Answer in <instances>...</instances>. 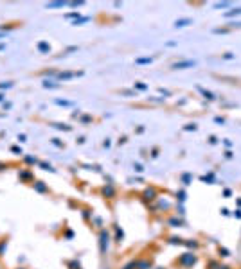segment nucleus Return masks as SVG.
<instances>
[{"instance_id": "nucleus-1", "label": "nucleus", "mask_w": 241, "mask_h": 269, "mask_svg": "<svg viewBox=\"0 0 241 269\" xmlns=\"http://www.w3.org/2000/svg\"><path fill=\"white\" fill-rule=\"evenodd\" d=\"M178 264H180V265H184V267H193V265L196 264V255H194V253H191V251H185L184 255H180Z\"/></svg>"}, {"instance_id": "nucleus-2", "label": "nucleus", "mask_w": 241, "mask_h": 269, "mask_svg": "<svg viewBox=\"0 0 241 269\" xmlns=\"http://www.w3.org/2000/svg\"><path fill=\"white\" fill-rule=\"evenodd\" d=\"M196 66V61H191V59H184V61H177L171 65L173 70H185V68H193Z\"/></svg>"}, {"instance_id": "nucleus-3", "label": "nucleus", "mask_w": 241, "mask_h": 269, "mask_svg": "<svg viewBox=\"0 0 241 269\" xmlns=\"http://www.w3.org/2000/svg\"><path fill=\"white\" fill-rule=\"evenodd\" d=\"M108 242H110V235L103 230L101 235H99V250H101V255H104V253L108 251Z\"/></svg>"}, {"instance_id": "nucleus-4", "label": "nucleus", "mask_w": 241, "mask_h": 269, "mask_svg": "<svg viewBox=\"0 0 241 269\" xmlns=\"http://www.w3.org/2000/svg\"><path fill=\"white\" fill-rule=\"evenodd\" d=\"M77 76H83V72H61V74H58V79H61V81H69V79L77 77Z\"/></svg>"}, {"instance_id": "nucleus-5", "label": "nucleus", "mask_w": 241, "mask_h": 269, "mask_svg": "<svg viewBox=\"0 0 241 269\" xmlns=\"http://www.w3.org/2000/svg\"><path fill=\"white\" fill-rule=\"evenodd\" d=\"M142 196H144V201H153V199H157V190L153 188V187H151V188H146Z\"/></svg>"}, {"instance_id": "nucleus-6", "label": "nucleus", "mask_w": 241, "mask_h": 269, "mask_svg": "<svg viewBox=\"0 0 241 269\" xmlns=\"http://www.w3.org/2000/svg\"><path fill=\"white\" fill-rule=\"evenodd\" d=\"M193 24V20L191 18H180V20H177V22H174V27H187V25H191Z\"/></svg>"}, {"instance_id": "nucleus-7", "label": "nucleus", "mask_w": 241, "mask_h": 269, "mask_svg": "<svg viewBox=\"0 0 241 269\" xmlns=\"http://www.w3.org/2000/svg\"><path fill=\"white\" fill-rule=\"evenodd\" d=\"M38 50H40L41 54H49V52H51V45H49L47 41H40V43H38Z\"/></svg>"}, {"instance_id": "nucleus-8", "label": "nucleus", "mask_w": 241, "mask_h": 269, "mask_svg": "<svg viewBox=\"0 0 241 269\" xmlns=\"http://www.w3.org/2000/svg\"><path fill=\"white\" fill-rule=\"evenodd\" d=\"M103 196H104V197H114V196H115L114 185H106V187L103 188Z\"/></svg>"}, {"instance_id": "nucleus-9", "label": "nucleus", "mask_w": 241, "mask_h": 269, "mask_svg": "<svg viewBox=\"0 0 241 269\" xmlns=\"http://www.w3.org/2000/svg\"><path fill=\"white\" fill-rule=\"evenodd\" d=\"M225 18H234V16H241V7H236V9H230V11H225L223 13Z\"/></svg>"}, {"instance_id": "nucleus-10", "label": "nucleus", "mask_w": 241, "mask_h": 269, "mask_svg": "<svg viewBox=\"0 0 241 269\" xmlns=\"http://www.w3.org/2000/svg\"><path fill=\"white\" fill-rule=\"evenodd\" d=\"M200 92H202V95L207 99V101H216V95L212 94V92H209V90H205V88H198Z\"/></svg>"}, {"instance_id": "nucleus-11", "label": "nucleus", "mask_w": 241, "mask_h": 269, "mask_svg": "<svg viewBox=\"0 0 241 269\" xmlns=\"http://www.w3.org/2000/svg\"><path fill=\"white\" fill-rule=\"evenodd\" d=\"M137 269H151V260H140V262H137Z\"/></svg>"}, {"instance_id": "nucleus-12", "label": "nucleus", "mask_w": 241, "mask_h": 269, "mask_svg": "<svg viewBox=\"0 0 241 269\" xmlns=\"http://www.w3.org/2000/svg\"><path fill=\"white\" fill-rule=\"evenodd\" d=\"M63 6H67V2H51V4H47L45 7H47V9H58V7H63Z\"/></svg>"}, {"instance_id": "nucleus-13", "label": "nucleus", "mask_w": 241, "mask_h": 269, "mask_svg": "<svg viewBox=\"0 0 241 269\" xmlns=\"http://www.w3.org/2000/svg\"><path fill=\"white\" fill-rule=\"evenodd\" d=\"M34 190L36 192H47V187L43 185V181H36L34 183Z\"/></svg>"}, {"instance_id": "nucleus-14", "label": "nucleus", "mask_w": 241, "mask_h": 269, "mask_svg": "<svg viewBox=\"0 0 241 269\" xmlns=\"http://www.w3.org/2000/svg\"><path fill=\"white\" fill-rule=\"evenodd\" d=\"M151 61H153V58H137V59H135L137 65H149Z\"/></svg>"}, {"instance_id": "nucleus-15", "label": "nucleus", "mask_w": 241, "mask_h": 269, "mask_svg": "<svg viewBox=\"0 0 241 269\" xmlns=\"http://www.w3.org/2000/svg\"><path fill=\"white\" fill-rule=\"evenodd\" d=\"M88 20H90L88 16H79L77 20H74V22H72V25H81V24H85V22H88Z\"/></svg>"}, {"instance_id": "nucleus-16", "label": "nucleus", "mask_w": 241, "mask_h": 269, "mask_svg": "<svg viewBox=\"0 0 241 269\" xmlns=\"http://www.w3.org/2000/svg\"><path fill=\"white\" fill-rule=\"evenodd\" d=\"M229 6H230V2H216L212 7H214V9H225V7H229Z\"/></svg>"}, {"instance_id": "nucleus-17", "label": "nucleus", "mask_w": 241, "mask_h": 269, "mask_svg": "<svg viewBox=\"0 0 241 269\" xmlns=\"http://www.w3.org/2000/svg\"><path fill=\"white\" fill-rule=\"evenodd\" d=\"M169 224L171 226H182V219H177V217H173V219H169Z\"/></svg>"}, {"instance_id": "nucleus-18", "label": "nucleus", "mask_w": 241, "mask_h": 269, "mask_svg": "<svg viewBox=\"0 0 241 269\" xmlns=\"http://www.w3.org/2000/svg\"><path fill=\"white\" fill-rule=\"evenodd\" d=\"M184 244L187 246V248H193V250H196V248H198V246H200V244L196 242V240H185Z\"/></svg>"}, {"instance_id": "nucleus-19", "label": "nucleus", "mask_w": 241, "mask_h": 269, "mask_svg": "<svg viewBox=\"0 0 241 269\" xmlns=\"http://www.w3.org/2000/svg\"><path fill=\"white\" fill-rule=\"evenodd\" d=\"M59 84H56L54 81H43V88H58Z\"/></svg>"}, {"instance_id": "nucleus-20", "label": "nucleus", "mask_w": 241, "mask_h": 269, "mask_svg": "<svg viewBox=\"0 0 241 269\" xmlns=\"http://www.w3.org/2000/svg\"><path fill=\"white\" fill-rule=\"evenodd\" d=\"M52 126H54L56 129H63V131H70V129H72V127L67 126V124H52Z\"/></svg>"}, {"instance_id": "nucleus-21", "label": "nucleus", "mask_w": 241, "mask_h": 269, "mask_svg": "<svg viewBox=\"0 0 241 269\" xmlns=\"http://www.w3.org/2000/svg\"><path fill=\"white\" fill-rule=\"evenodd\" d=\"M122 269H137V260H131V262H128Z\"/></svg>"}, {"instance_id": "nucleus-22", "label": "nucleus", "mask_w": 241, "mask_h": 269, "mask_svg": "<svg viewBox=\"0 0 241 269\" xmlns=\"http://www.w3.org/2000/svg\"><path fill=\"white\" fill-rule=\"evenodd\" d=\"M182 181H184L185 185H189V183L193 181V176H191V174H184V176H182Z\"/></svg>"}, {"instance_id": "nucleus-23", "label": "nucleus", "mask_w": 241, "mask_h": 269, "mask_svg": "<svg viewBox=\"0 0 241 269\" xmlns=\"http://www.w3.org/2000/svg\"><path fill=\"white\" fill-rule=\"evenodd\" d=\"M169 242H171V244H184V239H180V237H171Z\"/></svg>"}, {"instance_id": "nucleus-24", "label": "nucleus", "mask_w": 241, "mask_h": 269, "mask_svg": "<svg viewBox=\"0 0 241 269\" xmlns=\"http://www.w3.org/2000/svg\"><path fill=\"white\" fill-rule=\"evenodd\" d=\"M115 230H117V235H115V240H117V242H121V240H122V237H124V233H122V230H119L117 226H115Z\"/></svg>"}, {"instance_id": "nucleus-25", "label": "nucleus", "mask_w": 241, "mask_h": 269, "mask_svg": "<svg viewBox=\"0 0 241 269\" xmlns=\"http://www.w3.org/2000/svg\"><path fill=\"white\" fill-rule=\"evenodd\" d=\"M56 104H59V106H72L70 101H61V99H56Z\"/></svg>"}, {"instance_id": "nucleus-26", "label": "nucleus", "mask_w": 241, "mask_h": 269, "mask_svg": "<svg viewBox=\"0 0 241 269\" xmlns=\"http://www.w3.org/2000/svg\"><path fill=\"white\" fill-rule=\"evenodd\" d=\"M135 88L140 90V92H144V90H148V84H144V83H135Z\"/></svg>"}, {"instance_id": "nucleus-27", "label": "nucleus", "mask_w": 241, "mask_h": 269, "mask_svg": "<svg viewBox=\"0 0 241 269\" xmlns=\"http://www.w3.org/2000/svg\"><path fill=\"white\" fill-rule=\"evenodd\" d=\"M202 181H207V183H212L214 181V174H209V176H203Z\"/></svg>"}, {"instance_id": "nucleus-28", "label": "nucleus", "mask_w": 241, "mask_h": 269, "mask_svg": "<svg viewBox=\"0 0 241 269\" xmlns=\"http://www.w3.org/2000/svg\"><path fill=\"white\" fill-rule=\"evenodd\" d=\"M65 18H79V11H74V13H69V14H65Z\"/></svg>"}, {"instance_id": "nucleus-29", "label": "nucleus", "mask_w": 241, "mask_h": 269, "mask_svg": "<svg viewBox=\"0 0 241 269\" xmlns=\"http://www.w3.org/2000/svg\"><path fill=\"white\" fill-rule=\"evenodd\" d=\"M13 86V83L11 81H7V83H0V90H6V88H11Z\"/></svg>"}, {"instance_id": "nucleus-30", "label": "nucleus", "mask_w": 241, "mask_h": 269, "mask_svg": "<svg viewBox=\"0 0 241 269\" xmlns=\"http://www.w3.org/2000/svg\"><path fill=\"white\" fill-rule=\"evenodd\" d=\"M184 131H196V124H187L184 127Z\"/></svg>"}, {"instance_id": "nucleus-31", "label": "nucleus", "mask_w": 241, "mask_h": 269, "mask_svg": "<svg viewBox=\"0 0 241 269\" xmlns=\"http://www.w3.org/2000/svg\"><path fill=\"white\" fill-rule=\"evenodd\" d=\"M20 178H24V179H27V178H31V172H27V170H24V172H20Z\"/></svg>"}, {"instance_id": "nucleus-32", "label": "nucleus", "mask_w": 241, "mask_h": 269, "mask_svg": "<svg viewBox=\"0 0 241 269\" xmlns=\"http://www.w3.org/2000/svg\"><path fill=\"white\" fill-rule=\"evenodd\" d=\"M85 2H83V0H79V2H70L69 6H72V7H79V6H83Z\"/></svg>"}, {"instance_id": "nucleus-33", "label": "nucleus", "mask_w": 241, "mask_h": 269, "mask_svg": "<svg viewBox=\"0 0 241 269\" xmlns=\"http://www.w3.org/2000/svg\"><path fill=\"white\" fill-rule=\"evenodd\" d=\"M214 32L216 34H225V32H229V29H214Z\"/></svg>"}, {"instance_id": "nucleus-34", "label": "nucleus", "mask_w": 241, "mask_h": 269, "mask_svg": "<svg viewBox=\"0 0 241 269\" xmlns=\"http://www.w3.org/2000/svg\"><path fill=\"white\" fill-rule=\"evenodd\" d=\"M121 94H122V95H130V97H131V95H135L133 92H131V90H122Z\"/></svg>"}, {"instance_id": "nucleus-35", "label": "nucleus", "mask_w": 241, "mask_h": 269, "mask_svg": "<svg viewBox=\"0 0 241 269\" xmlns=\"http://www.w3.org/2000/svg\"><path fill=\"white\" fill-rule=\"evenodd\" d=\"M133 169H135V170H137V172H142V170H144V169H142V165H140V163H135V165H133Z\"/></svg>"}, {"instance_id": "nucleus-36", "label": "nucleus", "mask_w": 241, "mask_h": 269, "mask_svg": "<svg viewBox=\"0 0 241 269\" xmlns=\"http://www.w3.org/2000/svg\"><path fill=\"white\" fill-rule=\"evenodd\" d=\"M220 255H221V257H229V251H227L225 248H220Z\"/></svg>"}, {"instance_id": "nucleus-37", "label": "nucleus", "mask_w": 241, "mask_h": 269, "mask_svg": "<svg viewBox=\"0 0 241 269\" xmlns=\"http://www.w3.org/2000/svg\"><path fill=\"white\" fill-rule=\"evenodd\" d=\"M70 269H79V262H70Z\"/></svg>"}, {"instance_id": "nucleus-38", "label": "nucleus", "mask_w": 241, "mask_h": 269, "mask_svg": "<svg viewBox=\"0 0 241 269\" xmlns=\"http://www.w3.org/2000/svg\"><path fill=\"white\" fill-rule=\"evenodd\" d=\"M214 122H218V124H225V119H221V117H216V119H214Z\"/></svg>"}, {"instance_id": "nucleus-39", "label": "nucleus", "mask_w": 241, "mask_h": 269, "mask_svg": "<svg viewBox=\"0 0 241 269\" xmlns=\"http://www.w3.org/2000/svg\"><path fill=\"white\" fill-rule=\"evenodd\" d=\"M25 162H27V163H36V158H31V156H27Z\"/></svg>"}, {"instance_id": "nucleus-40", "label": "nucleus", "mask_w": 241, "mask_h": 269, "mask_svg": "<svg viewBox=\"0 0 241 269\" xmlns=\"http://www.w3.org/2000/svg\"><path fill=\"white\" fill-rule=\"evenodd\" d=\"M223 59H234V54H230V52H227V54L223 56Z\"/></svg>"}, {"instance_id": "nucleus-41", "label": "nucleus", "mask_w": 241, "mask_h": 269, "mask_svg": "<svg viewBox=\"0 0 241 269\" xmlns=\"http://www.w3.org/2000/svg\"><path fill=\"white\" fill-rule=\"evenodd\" d=\"M230 194H232L230 188H225V190H223V196H225V197H230Z\"/></svg>"}, {"instance_id": "nucleus-42", "label": "nucleus", "mask_w": 241, "mask_h": 269, "mask_svg": "<svg viewBox=\"0 0 241 269\" xmlns=\"http://www.w3.org/2000/svg\"><path fill=\"white\" fill-rule=\"evenodd\" d=\"M90 120H92V117H81V122H85V124L90 122Z\"/></svg>"}, {"instance_id": "nucleus-43", "label": "nucleus", "mask_w": 241, "mask_h": 269, "mask_svg": "<svg viewBox=\"0 0 241 269\" xmlns=\"http://www.w3.org/2000/svg\"><path fill=\"white\" fill-rule=\"evenodd\" d=\"M151 156H153V158H157V156H158V149H153V151H151Z\"/></svg>"}, {"instance_id": "nucleus-44", "label": "nucleus", "mask_w": 241, "mask_h": 269, "mask_svg": "<svg viewBox=\"0 0 241 269\" xmlns=\"http://www.w3.org/2000/svg\"><path fill=\"white\" fill-rule=\"evenodd\" d=\"M160 94H164V95H171L169 90H164V88H160Z\"/></svg>"}, {"instance_id": "nucleus-45", "label": "nucleus", "mask_w": 241, "mask_h": 269, "mask_svg": "<svg viewBox=\"0 0 241 269\" xmlns=\"http://www.w3.org/2000/svg\"><path fill=\"white\" fill-rule=\"evenodd\" d=\"M234 217H237V219H241V210H236V212H234Z\"/></svg>"}, {"instance_id": "nucleus-46", "label": "nucleus", "mask_w": 241, "mask_h": 269, "mask_svg": "<svg viewBox=\"0 0 241 269\" xmlns=\"http://www.w3.org/2000/svg\"><path fill=\"white\" fill-rule=\"evenodd\" d=\"M209 142H211V144H216V142H218V138H216V137H211V138H209Z\"/></svg>"}, {"instance_id": "nucleus-47", "label": "nucleus", "mask_w": 241, "mask_h": 269, "mask_svg": "<svg viewBox=\"0 0 241 269\" xmlns=\"http://www.w3.org/2000/svg\"><path fill=\"white\" fill-rule=\"evenodd\" d=\"M11 151H13V152H20V154H22V149H18V147H11Z\"/></svg>"}, {"instance_id": "nucleus-48", "label": "nucleus", "mask_w": 241, "mask_h": 269, "mask_svg": "<svg viewBox=\"0 0 241 269\" xmlns=\"http://www.w3.org/2000/svg\"><path fill=\"white\" fill-rule=\"evenodd\" d=\"M83 217H85V219H88V217H90V214H88V210H85V212H83Z\"/></svg>"}, {"instance_id": "nucleus-49", "label": "nucleus", "mask_w": 241, "mask_h": 269, "mask_svg": "<svg viewBox=\"0 0 241 269\" xmlns=\"http://www.w3.org/2000/svg\"><path fill=\"white\" fill-rule=\"evenodd\" d=\"M178 196H180V201H184V199H185V192H180Z\"/></svg>"}, {"instance_id": "nucleus-50", "label": "nucleus", "mask_w": 241, "mask_h": 269, "mask_svg": "<svg viewBox=\"0 0 241 269\" xmlns=\"http://www.w3.org/2000/svg\"><path fill=\"white\" fill-rule=\"evenodd\" d=\"M4 97H6L4 94H0V102H2V101H4Z\"/></svg>"}, {"instance_id": "nucleus-51", "label": "nucleus", "mask_w": 241, "mask_h": 269, "mask_svg": "<svg viewBox=\"0 0 241 269\" xmlns=\"http://www.w3.org/2000/svg\"><path fill=\"white\" fill-rule=\"evenodd\" d=\"M2 36H4V32H0V38H2Z\"/></svg>"}, {"instance_id": "nucleus-52", "label": "nucleus", "mask_w": 241, "mask_h": 269, "mask_svg": "<svg viewBox=\"0 0 241 269\" xmlns=\"http://www.w3.org/2000/svg\"><path fill=\"white\" fill-rule=\"evenodd\" d=\"M157 269H166V267H157Z\"/></svg>"}]
</instances>
